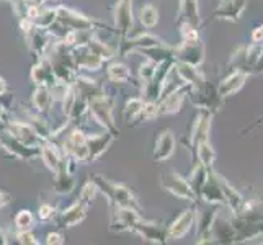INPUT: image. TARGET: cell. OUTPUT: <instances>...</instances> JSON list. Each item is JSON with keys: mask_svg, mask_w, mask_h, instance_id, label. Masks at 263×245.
Instances as JSON below:
<instances>
[{"mask_svg": "<svg viewBox=\"0 0 263 245\" xmlns=\"http://www.w3.org/2000/svg\"><path fill=\"white\" fill-rule=\"evenodd\" d=\"M46 242H48V243H62V237H61V234L52 232V234H48Z\"/></svg>", "mask_w": 263, "mask_h": 245, "instance_id": "8d00e7d4", "label": "cell"}, {"mask_svg": "<svg viewBox=\"0 0 263 245\" xmlns=\"http://www.w3.org/2000/svg\"><path fill=\"white\" fill-rule=\"evenodd\" d=\"M85 214H87V210H85V204L80 201V203H76L72 204L69 210H66L62 213V222H64V228H74L79 222H82L85 219Z\"/></svg>", "mask_w": 263, "mask_h": 245, "instance_id": "2e32d148", "label": "cell"}, {"mask_svg": "<svg viewBox=\"0 0 263 245\" xmlns=\"http://www.w3.org/2000/svg\"><path fill=\"white\" fill-rule=\"evenodd\" d=\"M113 142V136L110 133L106 134H98V136H92V138H87V144H88V152L90 157L97 159L106 150V147Z\"/></svg>", "mask_w": 263, "mask_h": 245, "instance_id": "5bb4252c", "label": "cell"}, {"mask_svg": "<svg viewBox=\"0 0 263 245\" xmlns=\"http://www.w3.org/2000/svg\"><path fill=\"white\" fill-rule=\"evenodd\" d=\"M58 20L62 22L66 26H69V28L77 30V31H85L92 28V22H90L87 16L79 15L77 12H72V10H66V8H59L58 10Z\"/></svg>", "mask_w": 263, "mask_h": 245, "instance_id": "ba28073f", "label": "cell"}, {"mask_svg": "<svg viewBox=\"0 0 263 245\" xmlns=\"http://www.w3.org/2000/svg\"><path fill=\"white\" fill-rule=\"evenodd\" d=\"M193 222H195V213L192 210L181 213L177 219L170 224V228L167 229V237L174 239V240L183 237V235L188 234V231L192 229Z\"/></svg>", "mask_w": 263, "mask_h": 245, "instance_id": "52a82bcc", "label": "cell"}, {"mask_svg": "<svg viewBox=\"0 0 263 245\" xmlns=\"http://www.w3.org/2000/svg\"><path fill=\"white\" fill-rule=\"evenodd\" d=\"M58 18V10H48L43 15H38V28H48Z\"/></svg>", "mask_w": 263, "mask_h": 245, "instance_id": "d6a6232c", "label": "cell"}, {"mask_svg": "<svg viewBox=\"0 0 263 245\" xmlns=\"http://www.w3.org/2000/svg\"><path fill=\"white\" fill-rule=\"evenodd\" d=\"M0 243H7V240H5V237L2 234H0Z\"/></svg>", "mask_w": 263, "mask_h": 245, "instance_id": "60d3db41", "label": "cell"}, {"mask_svg": "<svg viewBox=\"0 0 263 245\" xmlns=\"http://www.w3.org/2000/svg\"><path fill=\"white\" fill-rule=\"evenodd\" d=\"M246 79H247V74L243 70H235L234 74H231L228 79H224L219 85V95L221 97H229L235 92H239V90L243 87L246 84Z\"/></svg>", "mask_w": 263, "mask_h": 245, "instance_id": "7c38bea8", "label": "cell"}, {"mask_svg": "<svg viewBox=\"0 0 263 245\" xmlns=\"http://www.w3.org/2000/svg\"><path fill=\"white\" fill-rule=\"evenodd\" d=\"M5 90H7L5 80H4V79H0V95H4V93H5Z\"/></svg>", "mask_w": 263, "mask_h": 245, "instance_id": "ab89813d", "label": "cell"}, {"mask_svg": "<svg viewBox=\"0 0 263 245\" xmlns=\"http://www.w3.org/2000/svg\"><path fill=\"white\" fill-rule=\"evenodd\" d=\"M144 106V102L139 98H131L128 103H126V108H124V116L128 123H131V120H136V116L139 115V111L142 110Z\"/></svg>", "mask_w": 263, "mask_h": 245, "instance_id": "f1b7e54d", "label": "cell"}, {"mask_svg": "<svg viewBox=\"0 0 263 245\" xmlns=\"http://www.w3.org/2000/svg\"><path fill=\"white\" fill-rule=\"evenodd\" d=\"M41 157L44 160V163H46V167L52 172H58L61 163H62V159L59 156V152L56 150V147L54 146H43L41 147Z\"/></svg>", "mask_w": 263, "mask_h": 245, "instance_id": "603a6c76", "label": "cell"}, {"mask_svg": "<svg viewBox=\"0 0 263 245\" xmlns=\"http://www.w3.org/2000/svg\"><path fill=\"white\" fill-rule=\"evenodd\" d=\"M177 70H178V74L180 77L183 79L185 82H188V84H192V85H201L203 84V76L199 74L196 66H192V64H186V62H178L177 64Z\"/></svg>", "mask_w": 263, "mask_h": 245, "instance_id": "44dd1931", "label": "cell"}, {"mask_svg": "<svg viewBox=\"0 0 263 245\" xmlns=\"http://www.w3.org/2000/svg\"><path fill=\"white\" fill-rule=\"evenodd\" d=\"M16 240L20 243H38V240H34L33 234L30 231H20L16 235Z\"/></svg>", "mask_w": 263, "mask_h": 245, "instance_id": "e575fe53", "label": "cell"}, {"mask_svg": "<svg viewBox=\"0 0 263 245\" xmlns=\"http://www.w3.org/2000/svg\"><path fill=\"white\" fill-rule=\"evenodd\" d=\"M156 69H157V64H156V62H152V61L144 62V64H141V69H139L141 79L147 84V82L154 77V74H156Z\"/></svg>", "mask_w": 263, "mask_h": 245, "instance_id": "1f68e13d", "label": "cell"}, {"mask_svg": "<svg viewBox=\"0 0 263 245\" xmlns=\"http://www.w3.org/2000/svg\"><path fill=\"white\" fill-rule=\"evenodd\" d=\"M196 152H198V160L199 163H201L203 167H206L208 170H211L213 167V163H214V157H216V154L211 147V144L204 141L201 144H198L196 146Z\"/></svg>", "mask_w": 263, "mask_h": 245, "instance_id": "cb8c5ba5", "label": "cell"}, {"mask_svg": "<svg viewBox=\"0 0 263 245\" xmlns=\"http://www.w3.org/2000/svg\"><path fill=\"white\" fill-rule=\"evenodd\" d=\"M222 2H228V0H221V4H222Z\"/></svg>", "mask_w": 263, "mask_h": 245, "instance_id": "b9f144b4", "label": "cell"}, {"mask_svg": "<svg viewBox=\"0 0 263 245\" xmlns=\"http://www.w3.org/2000/svg\"><path fill=\"white\" fill-rule=\"evenodd\" d=\"M217 180H219V186H221V192H222V196H224V203L228 204L234 213L240 211V208L243 206L242 196L235 192V188H232L228 181H226L224 178H221L219 175H217Z\"/></svg>", "mask_w": 263, "mask_h": 245, "instance_id": "4fadbf2b", "label": "cell"}, {"mask_svg": "<svg viewBox=\"0 0 263 245\" xmlns=\"http://www.w3.org/2000/svg\"><path fill=\"white\" fill-rule=\"evenodd\" d=\"M52 213H54L52 206H49V204H43V206H40V219H43V221L51 219V217H52Z\"/></svg>", "mask_w": 263, "mask_h": 245, "instance_id": "d590c367", "label": "cell"}, {"mask_svg": "<svg viewBox=\"0 0 263 245\" xmlns=\"http://www.w3.org/2000/svg\"><path fill=\"white\" fill-rule=\"evenodd\" d=\"M95 185L98 188H102L105 195L110 198L113 203H116V206H120V208H136L138 206V201H136L134 195L124 185L113 183V181L105 180L102 177L95 178Z\"/></svg>", "mask_w": 263, "mask_h": 245, "instance_id": "6da1fadb", "label": "cell"}, {"mask_svg": "<svg viewBox=\"0 0 263 245\" xmlns=\"http://www.w3.org/2000/svg\"><path fill=\"white\" fill-rule=\"evenodd\" d=\"M243 8H246V0H228L221 4L216 15H222V18H228V20H237Z\"/></svg>", "mask_w": 263, "mask_h": 245, "instance_id": "ac0fdd59", "label": "cell"}, {"mask_svg": "<svg viewBox=\"0 0 263 245\" xmlns=\"http://www.w3.org/2000/svg\"><path fill=\"white\" fill-rule=\"evenodd\" d=\"M159 116V105L154 103V102H149V103H144L142 110L139 111V115L136 116V120L139 121H149L152 118Z\"/></svg>", "mask_w": 263, "mask_h": 245, "instance_id": "f546056e", "label": "cell"}, {"mask_svg": "<svg viewBox=\"0 0 263 245\" xmlns=\"http://www.w3.org/2000/svg\"><path fill=\"white\" fill-rule=\"evenodd\" d=\"M174 149H175L174 133L170 129L162 131V134L159 136V139L156 142V149H154V159L159 162H164L174 154Z\"/></svg>", "mask_w": 263, "mask_h": 245, "instance_id": "30bf717a", "label": "cell"}, {"mask_svg": "<svg viewBox=\"0 0 263 245\" xmlns=\"http://www.w3.org/2000/svg\"><path fill=\"white\" fill-rule=\"evenodd\" d=\"M15 224L20 231H30L33 225V216L28 210H22L15 217Z\"/></svg>", "mask_w": 263, "mask_h": 245, "instance_id": "4dcf8cb0", "label": "cell"}, {"mask_svg": "<svg viewBox=\"0 0 263 245\" xmlns=\"http://www.w3.org/2000/svg\"><path fill=\"white\" fill-rule=\"evenodd\" d=\"M64 147H66L69 156H72L79 162H85L90 157L87 138L80 131H74L69 136V138L66 139V142H64Z\"/></svg>", "mask_w": 263, "mask_h": 245, "instance_id": "5b68a950", "label": "cell"}, {"mask_svg": "<svg viewBox=\"0 0 263 245\" xmlns=\"http://www.w3.org/2000/svg\"><path fill=\"white\" fill-rule=\"evenodd\" d=\"M87 48L92 51L93 54H97V56L100 59H110L113 58V51L106 46L105 43H100V41H88L87 43Z\"/></svg>", "mask_w": 263, "mask_h": 245, "instance_id": "83f0119b", "label": "cell"}, {"mask_svg": "<svg viewBox=\"0 0 263 245\" xmlns=\"http://www.w3.org/2000/svg\"><path fill=\"white\" fill-rule=\"evenodd\" d=\"M178 56L181 62H186V64H192V66H199L204 56L203 43L199 41V38L183 40V44H181V48L178 49Z\"/></svg>", "mask_w": 263, "mask_h": 245, "instance_id": "277c9868", "label": "cell"}, {"mask_svg": "<svg viewBox=\"0 0 263 245\" xmlns=\"http://www.w3.org/2000/svg\"><path fill=\"white\" fill-rule=\"evenodd\" d=\"M253 40H255L257 43L263 41V26H260V28H257L255 31H253Z\"/></svg>", "mask_w": 263, "mask_h": 245, "instance_id": "74e56055", "label": "cell"}, {"mask_svg": "<svg viewBox=\"0 0 263 245\" xmlns=\"http://www.w3.org/2000/svg\"><path fill=\"white\" fill-rule=\"evenodd\" d=\"M185 97H186V88L178 87L177 90H174V92L167 95V98L159 105V115H174L180 111V106L183 103Z\"/></svg>", "mask_w": 263, "mask_h": 245, "instance_id": "8fae6325", "label": "cell"}, {"mask_svg": "<svg viewBox=\"0 0 263 245\" xmlns=\"http://www.w3.org/2000/svg\"><path fill=\"white\" fill-rule=\"evenodd\" d=\"M180 12H181V16L185 18V23L195 26V28L199 25V22H201L196 0H180Z\"/></svg>", "mask_w": 263, "mask_h": 245, "instance_id": "d6986e66", "label": "cell"}, {"mask_svg": "<svg viewBox=\"0 0 263 245\" xmlns=\"http://www.w3.org/2000/svg\"><path fill=\"white\" fill-rule=\"evenodd\" d=\"M88 110L95 118V121H98L102 126H105L106 129L115 131V121H113V108L111 102L106 97L100 95L95 97L88 102Z\"/></svg>", "mask_w": 263, "mask_h": 245, "instance_id": "7a4b0ae2", "label": "cell"}, {"mask_svg": "<svg viewBox=\"0 0 263 245\" xmlns=\"http://www.w3.org/2000/svg\"><path fill=\"white\" fill-rule=\"evenodd\" d=\"M116 28L121 33H128L133 28V8L131 0H118L115 8Z\"/></svg>", "mask_w": 263, "mask_h": 245, "instance_id": "9c48e42d", "label": "cell"}, {"mask_svg": "<svg viewBox=\"0 0 263 245\" xmlns=\"http://www.w3.org/2000/svg\"><path fill=\"white\" fill-rule=\"evenodd\" d=\"M7 203H8V195H5V193L0 192V208H4Z\"/></svg>", "mask_w": 263, "mask_h": 245, "instance_id": "f35d334b", "label": "cell"}, {"mask_svg": "<svg viewBox=\"0 0 263 245\" xmlns=\"http://www.w3.org/2000/svg\"><path fill=\"white\" fill-rule=\"evenodd\" d=\"M31 77L36 84L41 85V87H48V85L52 87L54 85V70H52V66L48 61L40 62V64L33 69Z\"/></svg>", "mask_w": 263, "mask_h": 245, "instance_id": "9a60e30c", "label": "cell"}, {"mask_svg": "<svg viewBox=\"0 0 263 245\" xmlns=\"http://www.w3.org/2000/svg\"><path fill=\"white\" fill-rule=\"evenodd\" d=\"M10 129V136L15 138L16 141H20L22 144L28 147H34L36 144L40 142V136L36 133L30 124H25V123H12L8 126Z\"/></svg>", "mask_w": 263, "mask_h": 245, "instance_id": "8992f818", "label": "cell"}, {"mask_svg": "<svg viewBox=\"0 0 263 245\" xmlns=\"http://www.w3.org/2000/svg\"><path fill=\"white\" fill-rule=\"evenodd\" d=\"M33 102H34V106L38 108L40 111H48L51 103H52V95L48 90V87H40L38 90H36L34 97H33Z\"/></svg>", "mask_w": 263, "mask_h": 245, "instance_id": "d4e9b609", "label": "cell"}, {"mask_svg": "<svg viewBox=\"0 0 263 245\" xmlns=\"http://www.w3.org/2000/svg\"><path fill=\"white\" fill-rule=\"evenodd\" d=\"M210 126H211V116L210 115L201 113L198 116V120L195 123V129H193V144H195V147L198 146V144L208 141Z\"/></svg>", "mask_w": 263, "mask_h": 245, "instance_id": "e0dca14e", "label": "cell"}, {"mask_svg": "<svg viewBox=\"0 0 263 245\" xmlns=\"http://www.w3.org/2000/svg\"><path fill=\"white\" fill-rule=\"evenodd\" d=\"M162 186H164L167 192H170L172 195H175L177 198H181V199H190V201H193L196 198L193 186L190 185L186 180L181 178L180 175H177L175 172H168V174L162 175Z\"/></svg>", "mask_w": 263, "mask_h": 245, "instance_id": "3957f363", "label": "cell"}, {"mask_svg": "<svg viewBox=\"0 0 263 245\" xmlns=\"http://www.w3.org/2000/svg\"><path fill=\"white\" fill-rule=\"evenodd\" d=\"M164 44H162V41L159 38H156V36H152L149 33H144L141 36H138V38H134L131 43H129V49H142V51H149V49H157V48H162Z\"/></svg>", "mask_w": 263, "mask_h": 245, "instance_id": "7402d4cb", "label": "cell"}, {"mask_svg": "<svg viewBox=\"0 0 263 245\" xmlns=\"http://www.w3.org/2000/svg\"><path fill=\"white\" fill-rule=\"evenodd\" d=\"M97 190H98V186L95 185V181H88V183L84 186L82 195H80V198H82V203H84V204H87V203L92 201V199L95 198V195H97Z\"/></svg>", "mask_w": 263, "mask_h": 245, "instance_id": "836d02e7", "label": "cell"}, {"mask_svg": "<svg viewBox=\"0 0 263 245\" xmlns=\"http://www.w3.org/2000/svg\"><path fill=\"white\" fill-rule=\"evenodd\" d=\"M139 18H141V23L144 26L152 28V26H156L159 22V12L154 5H144L139 12Z\"/></svg>", "mask_w": 263, "mask_h": 245, "instance_id": "4316f807", "label": "cell"}, {"mask_svg": "<svg viewBox=\"0 0 263 245\" xmlns=\"http://www.w3.org/2000/svg\"><path fill=\"white\" fill-rule=\"evenodd\" d=\"M0 113H2V108H0Z\"/></svg>", "mask_w": 263, "mask_h": 245, "instance_id": "7bdbcfd3", "label": "cell"}, {"mask_svg": "<svg viewBox=\"0 0 263 245\" xmlns=\"http://www.w3.org/2000/svg\"><path fill=\"white\" fill-rule=\"evenodd\" d=\"M102 61L97 54H93L88 48H82L76 56V62L80 66V67H85L88 70H98L102 67Z\"/></svg>", "mask_w": 263, "mask_h": 245, "instance_id": "ffe728a7", "label": "cell"}, {"mask_svg": "<svg viewBox=\"0 0 263 245\" xmlns=\"http://www.w3.org/2000/svg\"><path fill=\"white\" fill-rule=\"evenodd\" d=\"M108 77H110L113 82H118V84H124V82L129 80L131 74H129V69L124 64L115 62V64H111L110 67H108Z\"/></svg>", "mask_w": 263, "mask_h": 245, "instance_id": "484cf974", "label": "cell"}]
</instances>
